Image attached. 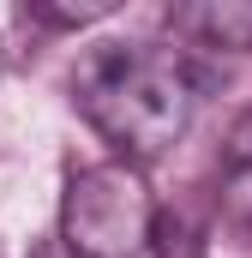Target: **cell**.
I'll return each instance as SVG.
<instances>
[{"label":"cell","mask_w":252,"mask_h":258,"mask_svg":"<svg viewBox=\"0 0 252 258\" xmlns=\"http://www.w3.org/2000/svg\"><path fill=\"white\" fill-rule=\"evenodd\" d=\"M72 96L78 114L120 150V162L138 168L186 138L198 108V66L186 48L162 42H102L78 60Z\"/></svg>","instance_id":"1"},{"label":"cell","mask_w":252,"mask_h":258,"mask_svg":"<svg viewBox=\"0 0 252 258\" xmlns=\"http://www.w3.org/2000/svg\"><path fill=\"white\" fill-rule=\"evenodd\" d=\"M60 246L72 258H156V192L132 162H90L60 204Z\"/></svg>","instance_id":"2"},{"label":"cell","mask_w":252,"mask_h":258,"mask_svg":"<svg viewBox=\"0 0 252 258\" xmlns=\"http://www.w3.org/2000/svg\"><path fill=\"white\" fill-rule=\"evenodd\" d=\"M174 30L198 36L204 48H252V0H198V6H180Z\"/></svg>","instance_id":"3"},{"label":"cell","mask_w":252,"mask_h":258,"mask_svg":"<svg viewBox=\"0 0 252 258\" xmlns=\"http://www.w3.org/2000/svg\"><path fill=\"white\" fill-rule=\"evenodd\" d=\"M216 186H222V210H228L234 222H252V108L234 114V126L222 138Z\"/></svg>","instance_id":"4"},{"label":"cell","mask_w":252,"mask_h":258,"mask_svg":"<svg viewBox=\"0 0 252 258\" xmlns=\"http://www.w3.org/2000/svg\"><path fill=\"white\" fill-rule=\"evenodd\" d=\"M108 12H114V0H84V6H48V0H36V6H30V18L48 24V30H78V24L108 18Z\"/></svg>","instance_id":"5"},{"label":"cell","mask_w":252,"mask_h":258,"mask_svg":"<svg viewBox=\"0 0 252 258\" xmlns=\"http://www.w3.org/2000/svg\"><path fill=\"white\" fill-rule=\"evenodd\" d=\"M30 258H72V252H66L60 240H42V246H36V252H30Z\"/></svg>","instance_id":"6"},{"label":"cell","mask_w":252,"mask_h":258,"mask_svg":"<svg viewBox=\"0 0 252 258\" xmlns=\"http://www.w3.org/2000/svg\"><path fill=\"white\" fill-rule=\"evenodd\" d=\"M0 72H6V48H0Z\"/></svg>","instance_id":"7"}]
</instances>
